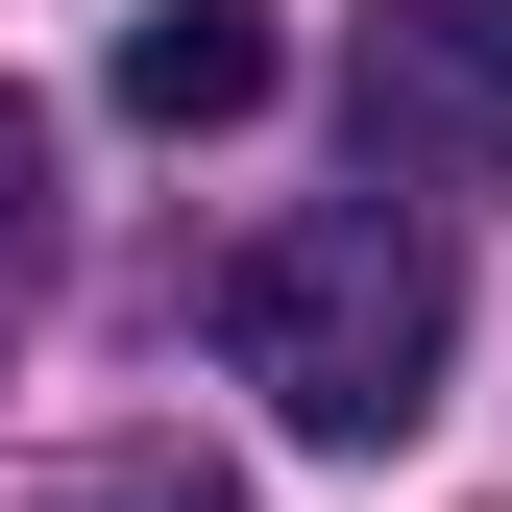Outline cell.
<instances>
[{
	"instance_id": "7a4b0ae2",
	"label": "cell",
	"mask_w": 512,
	"mask_h": 512,
	"mask_svg": "<svg viewBox=\"0 0 512 512\" xmlns=\"http://www.w3.org/2000/svg\"><path fill=\"white\" fill-rule=\"evenodd\" d=\"M366 147L391 171H512V0H366Z\"/></svg>"
},
{
	"instance_id": "6da1fadb",
	"label": "cell",
	"mask_w": 512,
	"mask_h": 512,
	"mask_svg": "<svg viewBox=\"0 0 512 512\" xmlns=\"http://www.w3.org/2000/svg\"><path fill=\"white\" fill-rule=\"evenodd\" d=\"M220 366H244L293 439L366 464V439H415L439 366H464V269H439L391 196H317V220H269V244L220 269Z\"/></svg>"
},
{
	"instance_id": "5b68a950",
	"label": "cell",
	"mask_w": 512,
	"mask_h": 512,
	"mask_svg": "<svg viewBox=\"0 0 512 512\" xmlns=\"http://www.w3.org/2000/svg\"><path fill=\"white\" fill-rule=\"evenodd\" d=\"M25 244H49V122L0 98V269H25Z\"/></svg>"
},
{
	"instance_id": "3957f363",
	"label": "cell",
	"mask_w": 512,
	"mask_h": 512,
	"mask_svg": "<svg viewBox=\"0 0 512 512\" xmlns=\"http://www.w3.org/2000/svg\"><path fill=\"white\" fill-rule=\"evenodd\" d=\"M269 0H147L122 25V122H171V147H220V122H269Z\"/></svg>"
},
{
	"instance_id": "277c9868",
	"label": "cell",
	"mask_w": 512,
	"mask_h": 512,
	"mask_svg": "<svg viewBox=\"0 0 512 512\" xmlns=\"http://www.w3.org/2000/svg\"><path fill=\"white\" fill-rule=\"evenodd\" d=\"M49 512H244V488H220V464H171V439H147V464H74Z\"/></svg>"
}]
</instances>
